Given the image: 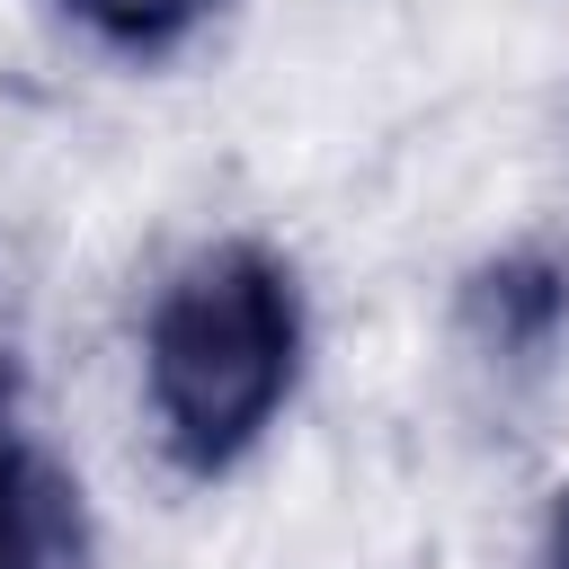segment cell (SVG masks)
<instances>
[{
    "label": "cell",
    "mask_w": 569,
    "mask_h": 569,
    "mask_svg": "<svg viewBox=\"0 0 569 569\" xmlns=\"http://www.w3.org/2000/svg\"><path fill=\"white\" fill-rule=\"evenodd\" d=\"M293 365H302L293 267L267 258L258 240L196 249L142 320V382H151V418H160L169 462L196 480L231 471L276 427Z\"/></svg>",
    "instance_id": "obj_1"
},
{
    "label": "cell",
    "mask_w": 569,
    "mask_h": 569,
    "mask_svg": "<svg viewBox=\"0 0 569 569\" xmlns=\"http://www.w3.org/2000/svg\"><path fill=\"white\" fill-rule=\"evenodd\" d=\"M0 569H89V516L53 453L18 427V382L0 365Z\"/></svg>",
    "instance_id": "obj_2"
},
{
    "label": "cell",
    "mask_w": 569,
    "mask_h": 569,
    "mask_svg": "<svg viewBox=\"0 0 569 569\" xmlns=\"http://www.w3.org/2000/svg\"><path fill=\"white\" fill-rule=\"evenodd\" d=\"M471 320H480V338L498 356H542L560 338V320H569V267L542 258V249L480 267L471 276Z\"/></svg>",
    "instance_id": "obj_3"
},
{
    "label": "cell",
    "mask_w": 569,
    "mask_h": 569,
    "mask_svg": "<svg viewBox=\"0 0 569 569\" xmlns=\"http://www.w3.org/2000/svg\"><path fill=\"white\" fill-rule=\"evenodd\" d=\"M89 36H107V44H124V53H160V44H178L213 0H62Z\"/></svg>",
    "instance_id": "obj_4"
},
{
    "label": "cell",
    "mask_w": 569,
    "mask_h": 569,
    "mask_svg": "<svg viewBox=\"0 0 569 569\" xmlns=\"http://www.w3.org/2000/svg\"><path fill=\"white\" fill-rule=\"evenodd\" d=\"M551 569H569V498H560V516H551Z\"/></svg>",
    "instance_id": "obj_5"
}]
</instances>
